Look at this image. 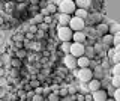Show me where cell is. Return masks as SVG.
<instances>
[{
  "mask_svg": "<svg viewBox=\"0 0 120 101\" xmlns=\"http://www.w3.org/2000/svg\"><path fill=\"white\" fill-rule=\"evenodd\" d=\"M74 30L69 27V26H59L56 27V35L57 38L62 41V42H72V38H74Z\"/></svg>",
  "mask_w": 120,
  "mask_h": 101,
  "instance_id": "6da1fadb",
  "label": "cell"
},
{
  "mask_svg": "<svg viewBox=\"0 0 120 101\" xmlns=\"http://www.w3.org/2000/svg\"><path fill=\"white\" fill-rule=\"evenodd\" d=\"M59 6V12L62 14H68V15H74L75 11H77V3L74 0H59L57 2Z\"/></svg>",
  "mask_w": 120,
  "mask_h": 101,
  "instance_id": "7a4b0ae2",
  "label": "cell"
},
{
  "mask_svg": "<svg viewBox=\"0 0 120 101\" xmlns=\"http://www.w3.org/2000/svg\"><path fill=\"white\" fill-rule=\"evenodd\" d=\"M77 78L81 81V83H90V81L95 78L93 69L92 68H82V69L78 68V71H77Z\"/></svg>",
  "mask_w": 120,
  "mask_h": 101,
  "instance_id": "3957f363",
  "label": "cell"
},
{
  "mask_svg": "<svg viewBox=\"0 0 120 101\" xmlns=\"http://www.w3.org/2000/svg\"><path fill=\"white\" fill-rule=\"evenodd\" d=\"M69 27L72 29L74 32H81V30H86V27H87V23H86V20H82V18L72 15V20H71Z\"/></svg>",
  "mask_w": 120,
  "mask_h": 101,
  "instance_id": "277c9868",
  "label": "cell"
},
{
  "mask_svg": "<svg viewBox=\"0 0 120 101\" xmlns=\"http://www.w3.org/2000/svg\"><path fill=\"white\" fill-rule=\"evenodd\" d=\"M71 54L74 57H82L86 56V44H80V42H72V47H71Z\"/></svg>",
  "mask_w": 120,
  "mask_h": 101,
  "instance_id": "5b68a950",
  "label": "cell"
},
{
  "mask_svg": "<svg viewBox=\"0 0 120 101\" xmlns=\"http://www.w3.org/2000/svg\"><path fill=\"white\" fill-rule=\"evenodd\" d=\"M63 65H65L66 69H75L78 68V63H77V57H74L72 54H65L63 57Z\"/></svg>",
  "mask_w": 120,
  "mask_h": 101,
  "instance_id": "8992f818",
  "label": "cell"
},
{
  "mask_svg": "<svg viewBox=\"0 0 120 101\" xmlns=\"http://www.w3.org/2000/svg\"><path fill=\"white\" fill-rule=\"evenodd\" d=\"M52 17L57 20V24H59V26H69V24H71V20H72V15L62 14V12L56 14V15H52Z\"/></svg>",
  "mask_w": 120,
  "mask_h": 101,
  "instance_id": "52a82bcc",
  "label": "cell"
},
{
  "mask_svg": "<svg viewBox=\"0 0 120 101\" xmlns=\"http://www.w3.org/2000/svg\"><path fill=\"white\" fill-rule=\"evenodd\" d=\"M96 27V33H98V36L99 38H102V36H105V35H108L110 33V24L108 23H99L98 26H95Z\"/></svg>",
  "mask_w": 120,
  "mask_h": 101,
  "instance_id": "ba28073f",
  "label": "cell"
},
{
  "mask_svg": "<svg viewBox=\"0 0 120 101\" xmlns=\"http://www.w3.org/2000/svg\"><path fill=\"white\" fill-rule=\"evenodd\" d=\"M92 95H93V101H107L110 98L107 89H99L96 92H92Z\"/></svg>",
  "mask_w": 120,
  "mask_h": 101,
  "instance_id": "9c48e42d",
  "label": "cell"
},
{
  "mask_svg": "<svg viewBox=\"0 0 120 101\" xmlns=\"http://www.w3.org/2000/svg\"><path fill=\"white\" fill-rule=\"evenodd\" d=\"M87 33L86 30H81V32H75L74 33V38H72V42H80V44H86L87 42Z\"/></svg>",
  "mask_w": 120,
  "mask_h": 101,
  "instance_id": "30bf717a",
  "label": "cell"
},
{
  "mask_svg": "<svg viewBox=\"0 0 120 101\" xmlns=\"http://www.w3.org/2000/svg\"><path fill=\"white\" fill-rule=\"evenodd\" d=\"M86 23L90 24V26H98L99 23H102V17H101V14H92V15L87 17V20H86Z\"/></svg>",
  "mask_w": 120,
  "mask_h": 101,
  "instance_id": "8fae6325",
  "label": "cell"
},
{
  "mask_svg": "<svg viewBox=\"0 0 120 101\" xmlns=\"http://www.w3.org/2000/svg\"><path fill=\"white\" fill-rule=\"evenodd\" d=\"M89 89H90V92H96V91H99V89H104L102 80H99V78H93V80L89 83Z\"/></svg>",
  "mask_w": 120,
  "mask_h": 101,
  "instance_id": "7c38bea8",
  "label": "cell"
},
{
  "mask_svg": "<svg viewBox=\"0 0 120 101\" xmlns=\"http://www.w3.org/2000/svg\"><path fill=\"white\" fill-rule=\"evenodd\" d=\"M77 63H78V68L82 69V68H90L92 61H90L87 56H82V57H78V59H77Z\"/></svg>",
  "mask_w": 120,
  "mask_h": 101,
  "instance_id": "4fadbf2b",
  "label": "cell"
},
{
  "mask_svg": "<svg viewBox=\"0 0 120 101\" xmlns=\"http://www.w3.org/2000/svg\"><path fill=\"white\" fill-rule=\"evenodd\" d=\"M101 42L104 44L107 48H110V47H112L114 45V35H111V33H108V35H105V36H102L101 38Z\"/></svg>",
  "mask_w": 120,
  "mask_h": 101,
  "instance_id": "5bb4252c",
  "label": "cell"
},
{
  "mask_svg": "<svg viewBox=\"0 0 120 101\" xmlns=\"http://www.w3.org/2000/svg\"><path fill=\"white\" fill-rule=\"evenodd\" d=\"M45 23V17L42 15V14H35V15L32 17V20H30V24H36V26H39V24H42Z\"/></svg>",
  "mask_w": 120,
  "mask_h": 101,
  "instance_id": "9a60e30c",
  "label": "cell"
},
{
  "mask_svg": "<svg viewBox=\"0 0 120 101\" xmlns=\"http://www.w3.org/2000/svg\"><path fill=\"white\" fill-rule=\"evenodd\" d=\"M95 50H96V54L98 56H105V53H107V50L108 48L104 45L101 41H98V42L95 44Z\"/></svg>",
  "mask_w": 120,
  "mask_h": 101,
  "instance_id": "2e32d148",
  "label": "cell"
},
{
  "mask_svg": "<svg viewBox=\"0 0 120 101\" xmlns=\"http://www.w3.org/2000/svg\"><path fill=\"white\" fill-rule=\"evenodd\" d=\"M93 74H95V78H99V80H104L105 77V71L102 65H96V68L93 69Z\"/></svg>",
  "mask_w": 120,
  "mask_h": 101,
  "instance_id": "e0dca14e",
  "label": "cell"
},
{
  "mask_svg": "<svg viewBox=\"0 0 120 101\" xmlns=\"http://www.w3.org/2000/svg\"><path fill=\"white\" fill-rule=\"evenodd\" d=\"M75 3H77V8L80 9H90L92 6V0H75Z\"/></svg>",
  "mask_w": 120,
  "mask_h": 101,
  "instance_id": "ac0fdd59",
  "label": "cell"
},
{
  "mask_svg": "<svg viewBox=\"0 0 120 101\" xmlns=\"http://www.w3.org/2000/svg\"><path fill=\"white\" fill-rule=\"evenodd\" d=\"M86 56L90 59V61H93V59L96 57V50H95V45H86Z\"/></svg>",
  "mask_w": 120,
  "mask_h": 101,
  "instance_id": "d6986e66",
  "label": "cell"
},
{
  "mask_svg": "<svg viewBox=\"0 0 120 101\" xmlns=\"http://www.w3.org/2000/svg\"><path fill=\"white\" fill-rule=\"evenodd\" d=\"M29 50H33V51H36V53H41L42 51V42L41 41H32V44H30V48Z\"/></svg>",
  "mask_w": 120,
  "mask_h": 101,
  "instance_id": "ffe728a7",
  "label": "cell"
},
{
  "mask_svg": "<svg viewBox=\"0 0 120 101\" xmlns=\"http://www.w3.org/2000/svg\"><path fill=\"white\" fill-rule=\"evenodd\" d=\"M74 15L75 17H80V18H82V20H87V17L90 15V14H89V9H80V8H78L77 11H75Z\"/></svg>",
  "mask_w": 120,
  "mask_h": 101,
  "instance_id": "44dd1931",
  "label": "cell"
},
{
  "mask_svg": "<svg viewBox=\"0 0 120 101\" xmlns=\"http://www.w3.org/2000/svg\"><path fill=\"white\" fill-rule=\"evenodd\" d=\"M71 47H72V42H62V45H60V53L71 54Z\"/></svg>",
  "mask_w": 120,
  "mask_h": 101,
  "instance_id": "7402d4cb",
  "label": "cell"
},
{
  "mask_svg": "<svg viewBox=\"0 0 120 101\" xmlns=\"http://www.w3.org/2000/svg\"><path fill=\"white\" fill-rule=\"evenodd\" d=\"M27 51H29L27 48H20V50L15 51V57H18V59H21V61H22V59H26V57L29 56Z\"/></svg>",
  "mask_w": 120,
  "mask_h": 101,
  "instance_id": "603a6c76",
  "label": "cell"
},
{
  "mask_svg": "<svg viewBox=\"0 0 120 101\" xmlns=\"http://www.w3.org/2000/svg\"><path fill=\"white\" fill-rule=\"evenodd\" d=\"M11 66H12L14 69H20L21 68V59H18V57H11V63H9Z\"/></svg>",
  "mask_w": 120,
  "mask_h": 101,
  "instance_id": "cb8c5ba5",
  "label": "cell"
},
{
  "mask_svg": "<svg viewBox=\"0 0 120 101\" xmlns=\"http://www.w3.org/2000/svg\"><path fill=\"white\" fill-rule=\"evenodd\" d=\"M110 33L111 35H117V33H120V24L119 23H110Z\"/></svg>",
  "mask_w": 120,
  "mask_h": 101,
  "instance_id": "d4e9b609",
  "label": "cell"
},
{
  "mask_svg": "<svg viewBox=\"0 0 120 101\" xmlns=\"http://www.w3.org/2000/svg\"><path fill=\"white\" fill-rule=\"evenodd\" d=\"M47 9L50 12V15H56L59 11V6H57V3H50V5H47Z\"/></svg>",
  "mask_w": 120,
  "mask_h": 101,
  "instance_id": "484cf974",
  "label": "cell"
},
{
  "mask_svg": "<svg viewBox=\"0 0 120 101\" xmlns=\"http://www.w3.org/2000/svg\"><path fill=\"white\" fill-rule=\"evenodd\" d=\"M111 85L114 86L116 89L120 88V76H112L111 77Z\"/></svg>",
  "mask_w": 120,
  "mask_h": 101,
  "instance_id": "4316f807",
  "label": "cell"
},
{
  "mask_svg": "<svg viewBox=\"0 0 120 101\" xmlns=\"http://www.w3.org/2000/svg\"><path fill=\"white\" fill-rule=\"evenodd\" d=\"M60 100H62V97H60L57 92H51L50 95H48V101H60Z\"/></svg>",
  "mask_w": 120,
  "mask_h": 101,
  "instance_id": "83f0119b",
  "label": "cell"
},
{
  "mask_svg": "<svg viewBox=\"0 0 120 101\" xmlns=\"http://www.w3.org/2000/svg\"><path fill=\"white\" fill-rule=\"evenodd\" d=\"M59 95L62 97V98H65V97L69 95V89H68V86H63V88L59 89Z\"/></svg>",
  "mask_w": 120,
  "mask_h": 101,
  "instance_id": "f1b7e54d",
  "label": "cell"
},
{
  "mask_svg": "<svg viewBox=\"0 0 120 101\" xmlns=\"http://www.w3.org/2000/svg\"><path fill=\"white\" fill-rule=\"evenodd\" d=\"M39 81L41 80H36V78H32V80H30V88H32V89H36V88H39V86H41V83H39Z\"/></svg>",
  "mask_w": 120,
  "mask_h": 101,
  "instance_id": "f546056e",
  "label": "cell"
},
{
  "mask_svg": "<svg viewBox=\"0 0 120 101\" xmlns=\"http://www.w3.org/2000/svg\"><path fill=\"white\" fill-rule=\"evenodd\" d=\"M107 92H108V95H110V97H114L116 88H114V86H112L111 83H110V85H107Z\"/></svg>",
  "mask_w": 120,
  "mask_h": 101,
  "instance_id": "4dcf8cb0",
  "label": "cell"
},
{
  "mask_svg": "<svg viewBox=\"0 0 120 101\" xmlns=\"http://www.w3.org/2000/svg\"><path fill=\"white\" fill-rule=\"evenodd\" d=\"M112 76H120V63H114V66H112Z\"/></svg>",
  "mask_w": 120,
  "mask_h": 101,
  "instance_id": "1f68e13d",
  "label": "cell"
},
{
  "mask_svg": "<svg viewBox=\"0 0 120 101\" xmlns=\"http://www.w3.org/2000/svg\"><path fill=\"white\" fill-rule=\"evenodd\" d=\"M68 89H69V95H77V93H78V88L74 86V85L68 86Z\"/></svg>",
  "mask_w": 120,
  "mask_h": 101,
  "instance_id": "d6a6232c",
  "label": "cell"
},
{
  "mask_svg": "<svg viewBox=\"0 0 120 101\" xmlns=\"http://www.w3.org/2000/svg\"><path fill=\"white\" fill-rule=\"evenodd\" d=\"M112 62H114V63H120V53L114 51V54H112Z\"/></svg>",
  "mask_w": 120,
  "mask_h": 101,
  "instance_id": "836d02e7",
  "label": "cell"
},
{
  "mask_svg": "<svg viewBox=\"0 0 120 101\" xmlns=\"http://www.w3.org/2000/svg\"><path fill=\"white\" fill-rule=\"evenodd\" d=\"M62 101H77V95H68L65 98H62Z\"/></svg>",
  "mask_w": 120,
  "mask_h": 101,
  "instance_id": "e575fe53",
  "label": "cell"
},
{
  "mask_svg": "<svg viewBox=\"0 0 120 101\" xmlns=\"http://www.w3.org/2000/svg\"><path fill=\"white\" fill-rule=\"evenodd\" d=\"M38 27H39V30H44V32H48V29H50L47 23H42V24H39Z\"/></svg>",
  "mask_w": 120,
  "mask_h": 101,
  "instance_id": "d590c367",
  "label": "cell"
},
{
  "mask_svg": "<svg viewBox=\"0 0 120 101\" xmlns=\"http://www.w3.org/2000/svg\"><path fill=\"white\" fill-rule=\"evenodd\" d=\"M44 38H45V32H44V30H38L36 39H44Z\"/></svg>",
  "mask_w": 120,
  "mask_h": 101,
  "instance_id": "8d00e7d4",
  "label": "cell"
},
{
  "mask_svg": "<svg viewBox=\"0 0 120 101\" xmlns=\"http://www.w3.org/2000/svg\"><path fill=\"white\" fill-rule=\"evenodd\" d=\"M120 45V33H117V35H114V47Z\"/></svg>",
  "mask_w": 120,
  "mask_h": 101,
  "instance_id": "74e56055",
  "label": "cell"
},
{
  "mask_svg": "<svg viewBox=\"0 0 120 101\" xmlns=\"http://www.w3.org/2000/svg\"><path fill=\"white\" fill-rule=\"evenodd\" d=\"M32 101H44V95H39V93H36V95L32 98Z\"/></svg>",
  "mask_w": 120,
  "mask_h": 101,
  "instance_id": "f35d334b",
  "label": "cell"
},
{
  "mask_svg": "<svg viewBox=\"0 0 120 101\" xmlns=\"http://www.w3.org/2000/svg\"><path fill=\"white\" fill-rule=\"evenodd\" d=\"M116 101H120V88L119 89H116V92H114V97H112Z\"/></svg>",
  "mask_w": 120,
  "mask_h": 101,
  "instance_id": "ab89813d",
  "label": "cell"
},
{
  "mask_svg": "<svg viewBox=\"0 0 120 101\" xmlns=\"http://www.w3.org/2000/svg\"><path fill=\"white\" fill-rule=\"evenodd\" d=\"M35 92H36V93H39V95H42V93H44V88H42V86H39V88H36V89H35Z\"/></svg>",
  "mask_w": 120,
  "mask_h": 101,
  "instance_id": "60d3db41",
  "label": "cell"
},
{
  "mask_svg": "<svg viewBox=\"0 0 120 101\" xmlns=\"http://www.w3.org/2000/svg\"><path fill=\"white\" fill-rule=\"evenodd\" d=\"M51 21H52V15H47V17H45V23H47V24H50Z\"/></svg>",
  "mask_w": 120,
  "mask_h": 101,
  "instance_id": "b9f144b4",
  "label": "cell"
},
{
  "mask_svg": "<svg viewBox=\"0 0 120 101\" xmlns=\"http://www.w3.org/2000/svg\"><path fill=\"white\" fill-rule=\"evenodd\" d=\"M50 93H51V92H50V88H44V93H42L44 97H45V95L48 97V95H50Z\"/></svg>",
  "mask_w": 120,
  "mask_h": 101,
  "instance_id": "7bdbcfd3",
  "label": "cell"
},
{
  "mask_svg": "<svg viewBox=\"0 0 120 101\" xmlns=\"http://www.w3.org/2000/svg\"><path fill=\"white\" fill-rule=\"evenodd\" d=\"M86 101H93V95H92V92L86 95Z\"/></svg>",
  "mask_w": 120,
  "mask_h": 101,
  "instance_id": "ee69618b",
  "label": "cell"
},
{
  "mask_svg": "<svg viewBox=\"0 0 120 101\" xmlns=\"http://www.w3.org/2000/svg\"><path fill=\"white\" fill-rule=\"evenodd\" d=\"M114 50L117 51V53H120V45H117V47H114Z\"/></svg>",
  "mask_w": 120,
  "mask_h": 101,
  "instance_id": "f6af8a7d",
  "label": "cell"
},
{
  "mask_svg": "<svg viewBox=\"0 0 120 101\" xmlns=\"http://www.w3.org/2000/svg\"><path fill=\"white\" fill-rule=\"evenodd\" d=\"M17 3H26V0H17Z\"/></svg>",
  "mask_w": 120,
  "mask_h": 101,
  "instance_id": "bcb514c9",
  "label": "cell"
},
{
  "mask_svg": "<svg viewBox=\"0 0 120 101\" xmlns=\"http://www.w3.org/2000/svg\"><path fill=\"white\" fill-rule=\"evenodd\" d=\"M107 101H116V100H114V98H112V97H110V98H108Z\"/></svg>",
  "mask_w": 120,
  "mask_h": 101,
  "instance_id": "7dc6e473",
  "label": "cell"
},
{
  "mask_svg": "<svg viewBox=\"0 0 120 101\" xmlns=\"http://www.w3.org/2000/svg\"><path fill=\"white\" fill-rule=\"evenodd\" d=\"M18 101H29V100H26V98H21V100H18Z\"/></svg>",
  "mask_w": 120,
  "mask_h": 101,
  "instance_id": "c3c4849f",
  "label": "cell"
},
{
  "mask_svg": "<svg viewBox=\"0 0 120 101\" xmlns=\"http://www.w3.org/2000/svg\"><path fill=\"white\" fill-rule=\"evenodd\" d=\"M11 101H18V100H11Z\"/></svg>",
  "mask_w": 120,
  "mask_h": 101,
  "instance_id": "681fc988",
  "label": "cell"
},
{
  "mask_svg": "<svg viewBox=\"0 0 120 101\" xmlns=\"http://www.w3.org/2000/svg\"><path fill=\"white\" fill-rule=\"evenodd\" d=\"M74 2H75V0H74Z\"/></svg>",
  "mask_w": 120,
  "mask_h": 101,
  "instance_id": "f907efd6",
  "label": "cell"
}]
</instances>
